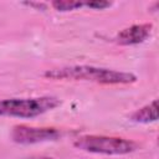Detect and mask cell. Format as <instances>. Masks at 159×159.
I'll return each instance as SVG.
<instances>
[{
  "mask_svg": "<svg viewBox=\"0 0 159 159\" xmlns=\"http://www.w3.org/2000/svg\"><path fill=\"white\" fill-rule=\"evenodd\" d=\"M43 76L50 80L89 81L101 84H130L137 81V76L130 72H122L84 65L47 70Z\"/></svg>",
  "mask_w": 159,
  "mask_h": 159,
  "instance_id": "6da1fadb",
  "label": "cell"
},
{
  "mask_svg": "<svg viewBox=\"0 0 159 159\" xmlns=\"http://www.w3.org/2000/svg\"><path fill=\"white\" fill-rule=\"evenodd\" d=\"M61 101L52 96L36 98H7L0 101V117L34 118L55 109Z\"/></svg>",
  "mask_w": 159,
  "mask_h": 159,
  "instance_id": "7a4b0ae2",
  "label": "cell"
},
{
  "mask_svg": "<svg viewBox=\"0 0 159 159\" xmlns=\"http://www.w3.org/2000/svg\"><path fill=\"white\" fill-rule=\"evenodd\" d=\"M73 145L77 149L84 152L107 155H124L138 149V143L130 139L94 134L78 137L77 139H75Z\"/></svg>",
  "mask_w": 159,
  "mask_h": 159,
  "instance_id": "3957f363",
  "label": "cell"
},
{
  "mask_svg": "<svg viewBox=\"0 0 159 159\" xmlns=\"http://www.w3.org/2000/svg\"><path fill=\"white\" fill-rule=\"evenodd\" d=\"M61 137V132L56 128L48 127H29V125H15L11 130V139L19 144H35L48 140H56Z\"/></svg>",
  "mask_w": 159,
  "mask_h": 159,
  "instance_id": "277c9868",
  "label": "cell"
},
{
  "mask_svg": "<svg viewBox=\"0 0 159 159\" xmlns=\"http://www.w3.org/2000/svg\"><path fill=\"white\" fill-rule=\"evenodd\" d=\"M153 25L152 24H139V25H133L130 27H127L122 30L117 36H116V42L123 46H129V45H138L143 41H145L150 32H152Z\"/></svg>",
  "mask_w": 159,
  "mask_h": 159,
  "instance_id": "5b68a950",
  "label": "cell"
},
{
  "mask_svg": "<svg viewBox=\"0 0 159 159\" xmlns=\"http://www.w3.org/2000/svg\"><path fill=\"white\" fill-rule=\"evenodd\" d=\"M130 120L137 123H149L158 119V101L154 99L149 104L137 109L130 114Z\"/></svg>",
  "mask_w": 159,
  "mask_h": 159,
  "instance_id": "8992f818",
  "label": "cell"
},
{
  "mask_svg": "<svg viewBox=\"0 0 159 159\" xmlns=\"http://www.w3.org/2000/svg\"><path fill=\"white\" fill-rule=\"evenodd\" d=\"M52 7L57 11H72L84 6V1H73V0H55L51 2Z\"/></svg>",
  "mask_w": 159,
  "mask_h": 159,
  "instance_id": "52a82bcc",
  "label": "cell"
},
{
  "mask_svg": "<svg viewBox=\"0 0 159 159\" xmlns=\"http://www.w3.org/2000/svg\"><path fill=\"white\" fill-rule=\"evenodd\" d=\"M112 2L108 1H84V6L89 9H96V10H103L106 7H109Z\"/></svg>",
  "mask_w": 159,
  "mask_h": 159,
  "instance_id": "ba28073f",
  "label": "cell"
},
{
  "mask_svg": "<svg viewBox=\"0 0 159 159\" xmlns=\"http://www.w3.org/2000/svg\"><path fill=\"white\" fill-rule=\"evenodd\" d=\"M29 159H53V158H50V157H32V158H29Z\"/></svg>",
  "mask_w": 159,
  "mask_h": 159,
  "instance_id": "9c48e42d",
  "label": "cell"
}]
</instances>
